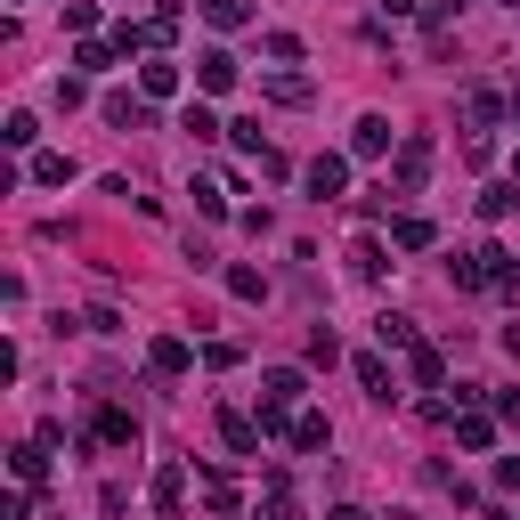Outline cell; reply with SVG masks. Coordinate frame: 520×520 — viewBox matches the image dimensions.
Listing matches in <instances>:
<instances>
[{"label": "cell", "mask_w": 520, "mask_h": 520, "mask_svg": "<svg viewBox=\"0 0 520 520\" xmlns=\"http://www.w3.org/2000/svg\"><path fill=\"white\" fill-rule=\"evenodd\" d=\"M431 179V139H399V163H390V195H415Z\"/></svg>", "instance_id": "cell-1"}, {"label": "cell", "mask_w": 520, "mask_h": 520, "mask_svg": "<svg viewBox=\"0 0 520 520\" xmlns=\"http://www.w3.org/2000/svg\"><path fill=\"white\" fill-rule=\"evenodd\" d=\"M147 504H155L163 520H179V512H187V464H155V480H147Z\"/></svg>", "instance_id": "cell-2"}, {"label": "cell", "mask_w": 520, "mask_h": 520, "mask_svg": "<svg viewBox=\"0 0 520 520\" xmlns=\"http://www.w3.org/2000/svg\"><path fill=\"white\" fill-rule=\"evenodd\" d=\"M187 366H195V350H187L179 334H155V342H147V374H155V382H179Z\"/></svg>", "instance_id": "cell-3"}, {"label": "cell", "mask_w": 520, "mask_h": 520, "mask_svg": "<svg viewBox=\"0 0 520 520\" xmlns=\"http://www.w3.org/2000/svg\"><path fill=\"white\" fill-rule=\"evenodd\" d=\"M195 90H204V98H228V90H236V57H228V49H204V57H195Z\"/></svg>", "instance_id": "cell-4"}, {"label": "cell", "mask_w": 520, "mask_h": 520, "mask_svg": "<svg viewBox=\"0 0 520 520\" xmlns=\"http://www.w3.org/2000/svg\"><path fill=\"white\" fill-rule=\"evenodd\" d=\"M220 439H228V455H260V415H244V407H220Z\"/></svg>", "instance_id": "cell-5"}, {"label": "cell", "mask_w": 520, "mask_h": 520, "mask_svg": "<svg viewBox=\"0 0 520 520\" xmlns=\"http://www.w3.org/2000/svg\"><path fill=\"white\" fill-rule=\"evenodd\" d=\"M301 179H309V195H317V204H334V195L350 187V155H317Z\"/></svg>", "instance_id": "cell-6"}, {"label": "cell", "mask_w": 520, "mask_h": 520, "mask_svg": "<svg viewBox=\"0 0 520 520\" xmlns=\"http://www.w3.org/2000/svg\"><path fill=\"white\" fill-rule=\"evenodd\" d=\"M98 114H106L114 130H147V122H155V114H147V98H130V90H106V98H98Z\"/></svg>", "instance_id": "cell-7"}, {"label": "cell", "mask_w": 520, "mask_h": 520, "mask_svg": "<svg viewBox=\"0 0 520 520\" xmlns=\"http://www.w3.org/2000/svg\"><path fill=\"white\" fill-rule=\"evenodd\" d=\"M285 439H293L301 455H317V447H334V423H325V415H309V407H301V415L285 423Z\"/></svg>", "instance_id": "cell-8"}, {"label": "cell", "mask_w": 520, "mask_h": 520, "mask_svg": "<svg viewBox=\"0 0 520 520\" xmlns=\"http://www.w3.org/2000/svg\"><path fill=\"white\" fill-rule=\"evenodd\" d=\"M374 342H382V350H423L415 317H399V309H382V317H374Z\"/></svg>", "instance_id": "cell-9"}, {"label": "cell", "mask_w": 520, "mask_h": 520, "mask_svg": "<svg viewBox=\"0 0 520 520\" xmlns=\"http://www.w3.org/2000/svg\"><path fill=\"white\" fill-rule=\"evenodd\" d=\"M9 472H17V488H41V480H49V447H41V439H25V447L9 455Z\"/></svg>", "instance_id": "cell-10"}, {"label": "cell", "mask_w": 520, "mask_h": 520, "mask_svg": "<svg viewBox=\"0 0 520 520\" xmlns=\"http://www.w3.org/2000/svg\"><path fill=\"white\" fill-rule=\"evenodd\" d=\"M431 236H439V228H431L423 212H399V220H390V244H399V252H431Z\"/></svg>", "instance_id": "cell-11"}, {"label": "cell", "mask_w": 520, "mask_h": 520, "mask_svg": "<svg viewBox=\"0 0 520 520\" xmlns=\"http://www.w3.org/2000/svg\"><path fill=\"white\" fill-rule=\"evenodd\" d=\"M252 520H301V504H293V488H285V472H269V496L252 504Z\"/></svg>", "instance_id": "cell-12"}, {"label": "cell", "mask_w": 520, "mask_h": 520, "mask_svg": "<svg viewBox=\"0 0 520 520\" xmlns=\"http://www.w3.org/2000/svg\"><path fill=\"white\" fill-rule=\"evenodd\" d=\"M139 90H147V98H179V65H171V57H147V65H139Z\"/></svg>", "instance_id": "cell-13"}, {"label": "cell", "mask_w": 520, "mask_h": 520, "mask_svg": "<svg viewBox=\"0 0 520 520\" xmlns=\"http://www.w3.org/2000/svg\"><path fill=\"white\" fill-rule=\"evenodd\" d=\"M350 155H366V163H374V155H390V122H382V114H366V122L350 130Z\"/></svg>", "instance_id": "cell-14"}, {"label": "cell", "mask_w": 520, "mask_h": 520, "mask_svg": "<svg viewBox=\"0 0 520 520\" xmlns=\"http://www.w3.org/2000/svg\"><path fill=\"white\" fill-rule=\"evenodd\" d=\"M382 269H390V252H382L374 236H358V244H350V277H366V285H382Z\"/></svg>", "instance_id": "cell-15"}, {"label": "cell", "mask_w": 520, "mask_h": 520, "mask_svg": "<svg viewBox=\"0 0 520 520\" xmlns=\"http://www.w3.org/2000/svg\"><path fill=\"white\" fill-rule=\"evenodd\" d=\"M480 260H488V293H512V285H520V260H512L504 244H480Z\"/></svg>", "instance_id": "cell-16"}, {"label": "cell", "mask_w": 520, "mask_h": 520, "mask_svg": "<svg viewBox=\"0 0 520 520\" xmlns=\"http://www.w3.org/2000/svg\"><path fill=\"white\" fill-rule=\"evenodd\" d=\"M179 130H187V139H195V147H212V139H220V130H228V122H220V114H212L204 98H195V106L179 114Z\"/></svg>", "instance_id": "cell-17"}, {"label": "cell", "mask_w": 520, "mask_h": 520, "mask_svg": "<svg viewBox=\"0 0 520 520\" xmlns=\"http://www.w3.org/2000/svg\"><path fill=\"white\" fill-rule=\"evenodd\" d=\"M447 285H455V293H488V260H480V252L447 260Z\"/></svg>", "instance_id": "cell-18"}, {"label": "cell", "mask_w": 520, "mask_h": 520, "mask_svg": "<svg viewBox=\"0 0 520 520\" xmlns=\"http://www.w3.org/2000/svg\"><path fill=\"white\" fill-rule=\"evenodd\" d=\"M358 382H366V399H382V407H390V399H399V382H390V366H382L374 350L358 358Z\"/></svg>", "instance_id": "cell-19"}, {"label": "cell", "mask_w": 520, "mask_h": 520, "mask_svg": "<svg viewBox=\"0 0 520 520\" xmlns=\"http://www.w3.org/2000/svg\"><path fill=\"white\" fill-rule=\"evenodd\" d=\"M98 439H106V447H139V415L106 407V415H98Z\"/></svg>", "instance_id": "cell-20"}, {"label": "cell", "mask_w": 520, "mask_h": 520, "mask_svg": "<svg viewBox=\"0 0 520 520\" xmlns=\"http://www.w3.org/2000/svg\"><path fill=\"white\" fill-rule=\"evenodd\" d=\"M260 90H269L277 106H309V98H317V90H309V74H269Z\"/></svg>", "instance_id": "cell-21"}, {"label": "cell", "mask_w": 520, "mask_h": 520, "mask_svg": "<svg viewBox=\"0 0 520 520\" xmlns=\"http://www.w3.org/2000/svg\"><path fill=\"white\" fill-rule=\"evenodd\" d=\"M407 374H415L423 390H439V382H447V358H439V350L423 342V350H407Z\"/></svg>", "instance_id": "cell-22"}, {"label": "cell", "mask_w": 520, "mask_h": 520, "mask_svg": "<svg viewBox=\"0 0 520 520\" xmlns=\"http://www.w3.org/2000/svg\"><path fill=\"white\" fill-rule=\"evenodd\" d=\"M464 114H472V130H496V122H504V98H496V90H472Z\"/></svg>", "instance_id": "cell-23"}, {"label": "cell", "mask_w": 520, "mask_h": 520, "mask_svg": "<svg viewBox=\"0 0 520 520\" xmlns=\"http://www.w3.org/2000/svg\"><path fill=\"white\" fill-rule=\"evenodd\" d=\"M204 17H212L220 33H236V25H252V0H204Z\"/></svg>", "instance_id": "cell-24"}, {"label": "cell", "mask_w": 520, "mask_h": 520, "mask_svg": "<svg viewBox=\"0 0 520 520\" xmlns=\"http://www.w3.org/2000/svg\"><path fill=\"white\" fill-rule=\"evenodd\" d=\"M455 447H496V423L488 415H455Z\"/></svg>", "instance_id": "cell-25"}, {"label": "cell", "mask_w": 520, "mask_h": 520, "mask_svg": "<svg viewBox=\"0 0 520 520\" xmlns=\"http://www.w3.org/2000/svg\"><path fill=\"white\" fill-rule=\"evenodd\" d=\"M74 179V155H33V187H65Z\"/></svg>", "instance_id": "cell-26"}, {"label": "cell", "mask_w": 520, "mask_h": 520, "mask_svg": "<svg viewBox=\"0 0 520 520\" xmlns=\"http://www.w3.org/2000/svg\"><path fill=\"white\" fill-rule=\"evenodd\" d=\"M114 57H122L114 41H82V49H74V65H82V74H106V65H114Z\"/></svg>", "instance_id": "cell-27"}, {"label": "cell", "mask_w": 520, "mask_h": 520, "mask_svg": "<svg viewBox=\"0 0 520 520\" xmlns=\"http://www.w3.org/2000/svg\"><path fill=\"white\" fill-rule=\"evenodd\" d=\"M228 293H236V301H260V293H269V277H260V269H244V260H236V269H228Z\"/></svg>", "instance_id": "cell-28"}, {"label": "cell", "mask_w": 520, "mask_h": 520, "mask_svg": "<svg viewBox=\"0 0 520 520\" xmlns=\"http://www.w3.org/2000/svg\"><path fill=\"white\" fill-rule=\"evenodd\" d=\"M204 496H212V512H220V520L236 512V488H228V472H204Z\"/></svg>", "instance_id": "cell-29"}, {"label": "cell", "mask_w": 520, "mask_h": 520, "mask_svg": "<svg viewBox=\"0 0 520 520\" xmlns=\"http://www.w3.org/2000/svg\"><path fill=\"white\" fill-rule=\"evenodd\" d=\"M464 9V0H423V25H431V41H447V17Z\"/></svg>", "instance_id": "cell-30"}, {"label": "cell", "mask_w": 520, "mask_h": 520, "mask_svg": "<svg viewBox=\"0 0 520 520\" xmlns=\"http://www.w3.org/2000/svg\"><path fill=\"white\" fill-rule=\"evenodd\" d=\"M512 204H520V187H488V195H480V220H504Z\"/></svg>", "instance_id": "cell-31"}, {"label": "cell", "mask_w": 520, "mask_h": 520, "mask_svg": "<svg viewBox=\"0 0 520 520\" xmlns=\"http://www.w3.org/2000/svg\"><path fill=\"white\" fill-rule=\"evenodd\" d=\"M90 25H98V9H90V0H65V33H82V41H90Z\"/></svg>", "instance_id": "cell-32"}, {"label": "cell", "mask_w": 520, "mask_h": 520, "mask_svg": "<svg viewBox=\"0 0 520 520\" xmlns=\"http://www.w3.org/2000/svg\"><path fill=\"white\" fill-rule=\"evenodd\" d=\"M0 139H9V147H33V139H41V122H33V114H9V130H0Z\"/></svg>", "instance_id": "cell-33"}, {"label": "cell", "mask_w": 520, "mask_h": 520, "mask_svg": "<svg viewBox=\"0 0 520 520\" xmlns=\"http://www.w3.org/2000/svg\"><path fill=\"white\" fill-rule=\"evenodd\" d=\"M334 358H342V342H334V334L317 325V334H309V366H334Z\"/></svg>", "instance_id": "cell-34"}, {"label": "cell", "mask_w": 520, "mask_h": 520, "mask_svg": "<svg viewBox=\"0 0 520 520\" xmlns=\"http://www.w3.org/2000/svg\"><path fill=\"white\" fill-rule=\"evenodd\" d=\"M0 520H33V488H9V496H0Z\"/></svg>", "instance_id": "cell-35"}, {"label": "cell", "mask_w": 520, "mask_h": 520, "mask_svg": "<svg viewBox=\"0 0 520 520\" xmlns=\"http://www.w3.org/2000/svg\"><path fill=\"white\" fill-rule=\"evenodd\" d=\"M496 480H504V488H520V455H504V464H496Z\"/></svg>", "instance_id": "cell-36"}, {"label": "cell", "mask_w": 520, "mask_h": 520, "mask_svg": "<svg viewBox=\"0 0 520 520\" xmlns=\"http://www.w3.org/2000/svg\"><path fill=\"white\" fill-rule=\"evenodd\" d=\"M423 9V0H382V17H415Z\"/></svg>", "instance_id": "cell-37"}, {"label": "cell", "mask_w": 520, "mask_h": 520, "mask_svg": "<svg viewBox=\"0 0 520 520\" xmlns=\"http://www.w3.org/2000/svg\"><path fill=\"white\" fill-rule=\"evenodd\" d=\"M325 520H366V512H358V504H334V512H325Z\"/></svg>", "instance_id": "cell-38"}, {"label": "cell", "mask_w": 520, "mask_h": 520, "mask_svg": "<svg viewBox=\"0 0 520 520\" xmlns=\"http://www.w3.org/2000/svg\"><path fill=\"white\" fill-rule=\"evenodd\" d=\"M512 122H520V90H512Z\"/></svg>", "instance_id": "cell-39"}, {"label": "cell", "mask_w": 520, "mask_h": 520, "mask_svg": "<svg viewBox=\"0 0 520 520\" xmlns=\"http://www.w3.org/2000/svg\"><path fill=\"white\" fill-rule=\"evenodd\" d=\"M512 179H520V155H512Z\"/></svg>", "instance_id": "cell-40"}, {"label": "cell", "mask_w": 520, "mask_h": 520, "mask_svg": "<svg viewBox=\"0 0 520 520\" xmlns=\"http://www.w3.org/2000/svg\"><path fill=\"white\" fill-rule=\"evenodd\" d=\"M504 9H520V0H504Z\"/></svg>", "instance_id": "cell-41"}, {"label": "cell", "mask_w": 520, "mask_h": 520, "mask_svg": "<svg viewBox=\"0 0 520 520\" xmlns=\"http://www.w3.org/2000/svg\"><path fill=\"white\" fill-rule=\"evenodd\" d=\"M496 520H504V512H496Z\"/></svg>", "instance_id": "cell-42"}]
</instances>
